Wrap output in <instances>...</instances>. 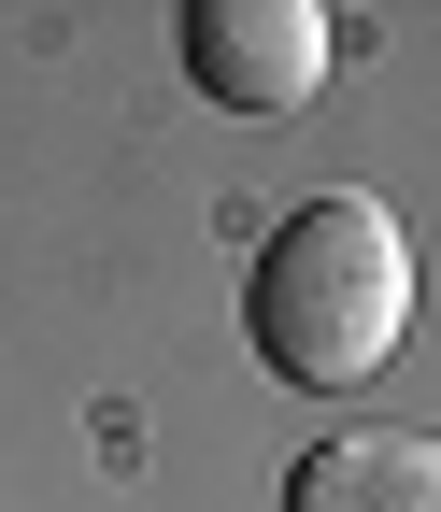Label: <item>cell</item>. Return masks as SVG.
Wrapping results in <instances>:
<instances>
[{"mask_svg":"<svg viewBox=\"0 0 441 512\" xmlns=\"http://www.w3.org/2000/svg\"><path fill=\"white\" fill-rule=\"evenodd\" d=\"M413 328V242L385 200H299L271 242H257V271H242V342H257L271 384H313V399H342V384H370L399 356Z\"/></svg>","mask_w":441,"mask_h":512,"instance_id":"obj_1","label":"cell"},{"mask_svg":"<svg viewBox=\"0 0 441 512\" xmlns=\"http://www.w3.org/2000/svg\"><path fill=\"white\" fill-rule=\"evenodd\" d=\"M342 57V15L328 0H200L185 15V72H200L214 114H299Z\"/></svg>","mask_w":441,"mask_h":512,"instance_id":"obj_2","label":"cell"},{"mask_svg":"<svg viewBox=\"0 0 441 512\" xmlns=\"http://www.w3.org/2000/svg\"><path fill=\"white\" fill-rule=\"evenodd\" d=\"M285 512H441V456L399 427H356V441H313L285 470Z\"/></svg>","mask_w":441,"mask_h":512,"instance_id":"obj_3","label":"cell"}]
</instances>
